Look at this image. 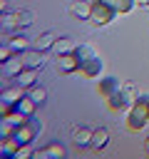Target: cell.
Wrapping results in <instances>:
<instances>
[{
  "label": "cell",
  "instance_id": "6da1fadb",
  "mask_svg": "<svg viewBox=\"0 0 149 159\" xmlns=\"http://www.w3.org/2000/svg\"><path fill=\"white\" fill-rule=\"evenodd\" d=\"M147 122H149V94H139L137 102L132 104L129 117H127V127H129L132 132H137V129H142Z\"/></svg>",
  "mask_w": 149,
  "mask_h": 159
},
{
  "label": "cell",
  "instance_id": "7a4b0ae2",
  "mask_svg": "<svg viewBox=\"0 0 149 159\" xmlns=\"http://www.w3.org/2000/svg\"><path fill=\"white\" fill-rule=\"evenodd\" d=\"M42 132V122L40 119H35V114H30V117H25V122L22 124H17V129H15V134H12V139L22 147V144H32V139L37 137Z\"/></svg>",
  "mask_w": 149,
  "mask_h": 159
},
{
  "label": "cell",
  "instance_id": "3957f363",
  "mask_svg": "<svg viewBox=\"0 0 149 159\" xmlns=\"http://www.w3.org/2000/svg\"><path fill=\"white\" fill-rule=\"evenodd\" d=\"M32 25V12L30 10H15V12H2V32H12L20 27H30Z\"/></svg>",
  "mask_w": 149,
  "mask_h": 159
},
{
  "label": "cell",
  "instance_id": "277c9868",
  "mask_svg": "<svg viewBox=\"0 0 149 159\" xmlns=\"http://www.w3.org/2000/svg\"><path fill=\"white\" fill-rule=\"evenodd\" d=\"M117 17V7L107 0H92V15H89V22L94 25H107Z\"/></svg>",
  "mask_w": 149,
  "mask_h": 159
},
{
  "label": "cell",
  "instance_id": "5b68a950",
  "mask_svg": "<svg viewBox=\"0 0 149 159\" xmlns=\"http://www.w3.org/2000/svg\"><path fill=\"white\" fill-rule=\"evenodd\" d=\"M55 67H57V72H60V75H72V72H77V70H79V60H77V55H74V52H70V55H57Z\"/></svg>",
  "mask_w": 149,
  "mask_h": 159
},
{
  "label": "cell",
  "instance_id": "8992f818",
  "mask_svg": "<svg viewBox=\"0 0 149 159\" xmlns=\"http://www.w3.org/2000/svg\"><path fill=\"white\" fill-rule=\"evenodd\" d=\"M22 70H25L22 55H12L10 60H5V62H2V75H5V77H12V80H15Z\"/></svg>",
  "mask_w": 149,
  "mask_h": 159
},
{
  "label": "cell",
  "instance_id": "52a82bcc",
  "mask_svg": "<svg viewBox=\"0 0 149 159\" xmlns=\"http://www.w3.org/2000/svg\"><path fill=\"white\" fill-rule=\"evenodd\" d=\"M22 55V62H25V67H30V70H42L45 67V60H42V52L40 50H25V52H20Z\"/></svg>",
  "mask_w": 149,
  "mask_h": 159
},
{
  "label": "cell",
  "instance_id": "ba28073f",
  "mask_svg": "<svg viewBox=\"0 0 149 159\" xmlns=\"http://www.w3.org/2000/svg\"><path fill=\"white\" fill-rule=\"evenodd\" d=\"M79 72L84 75V77H99V72H102V60L97 57V55H92L89 60H84L82 65H79Z\"/></svg>",
  "mask_w": 149,
  "mask_h": 159
},
{
  "label": "cell",
  "instance_id": "9c48e42d",
  "mask_svg": "<svg viewBox=\"0 0 149 159\" xmlns=\"http://www.w3.org/2000/svg\"><path fill=\"white\" fill-rule=\"evenodd\" d=\"M20 97H25V87H20V84L7 87V89H2V94H0V104H15Z\"/></svg>",
  "mask_w": 149,
  "mask_h": 159
},
{
  "label": "cell",
  "instance_id": "30bf717a",
  "mask_svg": "<svg viewBox=\"0 0 149 159\" xmlns=\"http://www.w3.org/2000/svg\"><path fill=\"white\" fill-rule=\"evenodd\" d=\"M92 134H94V129H87V127H77L74 129V134H72V139H74V144L82 149V147H92Z\"/></svg>",
  "mask_w": 149,
  "mask_h": 159
},
{
  "label": "cell",
  "instance_id": "8fae6325",
  "mask_svg": "<svg viewBox=\"0 0 149 159\" xmlns=\"http://www.w3.org/2000/svg\"><path fill=\"white\" fill-rule=\"evenodd\" d=\"M15 82L20 84V87H25V89H30V87H35V82H37V70H30V67H25L17 77H15Z\"/></svg>",
  "mask_w": 149,
  "mask_h": 159
},
{
  "label": "cell",
  "instance_id": "7c38bea8",
  "mask_svg": "<svg viewBox=\"0 0 149 159\" xmlns=\"http://www.w3.org/2000/svg\"><path fill=\"white\" fill-rule=\"evenodd\" d=\"M70 12H72L74 17H79V20H89V15H92V2H84V0H77V2H72V7H70Z\"/></svg>",
  "mask_w": 149,
  "mask_h": 159
},
{
  "label": "cell",
  "instance_id": "4fadbf2b",
  "mask_svg": "<svg viewBox=\"0 0 149 159\" xmlns=\"http://www.w3.org/2000/svg\"><path fill=\"white\" fill-rule=\"evenodd\" d=\"M2 45H7V47H10L12 52H15V55H20V52H25V50H27V37L17 32V35H12V37H7V40H5Z\"/></svg>",
  "mask_w": 149,
  "mask_h": 159
},
{
  "label": "cell",
  "instance_id": "5bb4252c",
  "mask_svg": "<svg viewBox=\"0 0 149 159\" xmlns=\"http://www.w3.org/2000/svg\"><path fill=\"white\" fill-rule=\"evenodd\" d=\"M55 40H57V35H55V32H42L40 37H35L32 47H35V50H40V52H45V50H52Z\"/></svg>",
  "mask_w": 149,
  "mask_h": 159
},
{
  "label": "cell",
  "instance_id": "9a60e30c",
  "mask_svg": "<svg viewBox=\"0 0 149 159\" xmlns=\"http://www.w3.org/2000/svg\"><path fill=\"white\" fill-rule=\"evenodd\" d=\"M74 42L70 40V37H57L55 40V45H52V52L55 55H70V52H74Z\"/></svg>",
  "mask_w": 149,
  "mask_h": 159
},
{
  "label": "cell",
  "instance_id": "2e32d148",
  "mask_svg": "<svg viewBox=\"0 0 149 159\" xmlns=\"http://www.w3.org/2000/svg\"><path fill=\"white\" fill-rule=\"evenodd\" d=\"M122 87H119V80L117 77H104L102 82H99V92L104 94V97H112L114 92H119Z\"/></svg>",
  "mask_w": 149,
  "mask_h": 159
},
{
  "label": "cell",
  "instance_id": "e0dca14e",
  "mask_svg": "<svg viewBox=\"0 0 149 159\" xmlns=\"http://www.w3.org/2000/svg\"><path fill=\"white\" fill-rule=\"evenodd\" d=\"M67 152H65V147L62 144H50V147H45V149H40V152H35V157H40V159H47V157H65Z\"/></svg>",
  "mask_w": 149,
  "mask_h": 159
},
{
  "label": "cell",
  "instance_id": "ac0fdd59",
  "mask_svg": "<svg viewBox=\"0 0 149 159\" xmlns=\"http://www.w3.org/2000/svg\"><path fill=\"white\" fill-rule=\"evenodd\" d=\"M107 144H109V132H107L104 127L94 129V134H92V147H94V149H104Z\"/></svg>",
  "mask_w": 149,
  "mask_h": 159
},
{
  "label": "cell",
  "instance_id": "d6986e66",
  "mask_svg": "<svg viewBox=\"0 0 149 159\" xmlns=\"http://www.w3.org/2000/svg\"><path fill=\"white\" fill-rule=\"evenodd\" d=\"M109 99V109H114V112H119V109H127L129 107V102H127V97L122 94V89L119 92H114L112 97H107Z\"/></svg>",
  "mask_w": 149,
  "mask_h": 159
},
{
  "label": "cell",
  "instance_id": "ffe728a7",
  "mask_svg": "<svg viewBox=\"0 0 149 159\" xmlns=\"http://www.w3.org/2000/svg\"><path fill=\"white\" fill-rule=\"evenodd\" d=\"M27 97H30L35 104H42V102L47 99V92H45L42 87H37V84H35V87H30V89H27Z\"/></svg>",
  "mask_w": 149,
  "mask_h": 159
},
{
  "label": "cell",
  "instance_id": "44dd1931",
  "mask_svg": "<svg viewBox=\"0 0 149 159\" xmlns=\"http://www.w3.org/2000/svg\"><path fill=\"white\" fill-rule=\"evenodd\" d=\"M74 55H77V60H79V65H82L84 60H89V57L94 55V50H92L89 45H77V47H74Z\"/></svg>",
  "mask_w": 149,
  "mask_h": 159
},
{
  "label": "cell",
  "instance_id": "7402d4cb",
  "mask_svg": "<svg viewBox=\"0 0 149 159\" xmlns=\"http://www.w3.org/2000/svg\"><path fill=\"white\" fill-rule=\"evenodd\" d=\"M112 5L117 7V12H129L137 5V0H112Z\"/></svg>",
  "mask_w": 149,
  "mask_h": 159
},
{
  "label": "cell",
  "instance_id": "603a6c76",
  "mask_svg": "<svg viewBox=\"0 0 149 159\" xmlns=\"http://www.w3.org/2000/svg\"><path fill=\"white\" fill-rule=\"evenodd\" d=\"M122 94L127 97V102H129V104H134V102H137V97H139V94L134 92V84H129V82H127V84H122Z\"/></svg>",
  "mask_w": 149,
  "mask_h": 159
},
{
  "label": "cell",
  "instance_id": "cb8c5ba5",
  "mask_svg": "<svg viewBox=\"0 0 149 159\" xmlns=\"http://www.w3.org/2000/svg\"><path fill=\"white\" fill-rule=\"evenodd\" d=\"M35 152H32V147L30 144H22V147H17V152H15V159H25V157H32Z\"/></svg>",
  "mask_w": 149,
  "mask_h": 159
},
{
  "label": "cell",
  "instance_id": "d4e9b609",
  "mask_svg": "<svg viewBox=\"0 0 149 159\" xmlns=\"http://www.w3.org/2000/svg\"><path fill=\"white\" fill-rule=\"evenodd\" d=\"M137 2H139V5H149V0H137Z\"/></svg>",
  "mask_w": 149,
  "mask_h": 159
},
{
  "label": "cell",
  "instance_id": "484cf974",
  "mask_svg": "<svg viewBox=\"0 0 149 159\" xmlns=\"http://www.w3.org/2000/svg\"><path fill=\"white\" fill-rule=\"evenodd\" d=\"M147 154H149V137H147Z\"/></svg>",
  "mask_w": 149,
  "mask_h": 159
}]
</instances>
